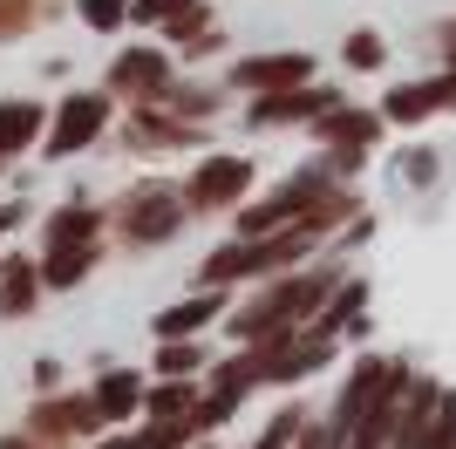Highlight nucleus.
I'll return each mask as SVG.
<instances>
[{"label": "nucleus", "mask_w": 456, "mask_h": 449, "mask_svg": "<svg viewBox=\"0 0 456 449\" xmlns=\"http://www.w3.org/2000/svg\"><path fill=\"white\" fill-rule=\"evenodd\" d=\"M327 273H306V280H286V286H273L252 314H239V334L246 340H273V334H286V327H300L306 314H314V299L327 293Z\"/></svg>", "instance_id": "obj_1"}, {"label": "nucleus", "mask_w": 456, "mask_h": 449, "mask_svg": "<svg viewBox=\"0 0 456 449\" xmlns=\"http://www.w3.org/2000/svg\"><path fill=\"white\" fill-rule=\"evenodd\" d=\"M184 198H191V191H177V184H143L130 205H123V232H130L136 245L171 239L177 218H184Z\"/></svg>", "instance_id": "obj_2"}, {"label": "nucleus", "mask_w": 456, "mask_h": 449, "mask_svg": "<svg viewBox=\"0 0 456 449\" xmlns=\"http://www.w3.org/2000/svg\"><path fill=\"white\" fill-rule=\"evenodd\" d=\"M300 232H306V224H300ZM300 232H280V239H259V245H232V252H218V259L205 265V280L225 286V280H246V273H266V265H286L306 245Z\"/></svg>", "instance_id": "obj_3"}, {"label": "nucleus", "mask_w": 456, "mask_h": 449, "mask_svg": "<svg viewBox=\"0 0 456 449\" xmlns=\"http://www.w3.org/2000/svg\"><path fill=\"white\" fill-rule=\"evenodd\" d=\"M395 374H402V368H388V361H362V368H354V381L341 388V409H334V436H341V443L368 422V409L388 395V381H395Z\"/></svg>", "instance_id": "obj_4"}, {"label": "nucleus", "mask_w": 456, "mask_h": 449, "mask_svg": "<svg viewBox=\"0 0 456 449\" xmlns=\"http://www.w3.org/2000/svg\"><path fill=\"white\" fill-rule=\"evenodd\" d=\"M102 116H110V102H102V95H76V102H61V116H55V136H48V150H55V157L82 150L95 130H102Z\"/></svg>", "instance_id": "obj_5"}, {"label": "nucleus", "mask_w": 456, "mask_h": 449, "mask_svg": "<svg viewBox=\"0 0 456 449\" xmlns=\"http://www.w3.org/2000/svg\"><path fill=\"white\" fill-rule=\"evenodd\" d=\"M246 184H252L246 157H205V164H198V177H191V198H198V205H232Z\"/></svg>", "instance_id": "obj_6"}, {"label": "nucleus", "mask_w": 456, "mask_h": 449, "mask_svg": "<svg viewBox=\"0 0 456 449\" xmlns=\"http://www.w3.org/2000/svg\"><path fill=\"white\" fill-rule=\"evenodd\" d=\"M110 82L123 95H143V102H157L164 95V82H171V69H164V55H151V48H130V55L110 69Z\"/></svg>", "instance_id": "obj_7"}, {"label": "nucleus", "mask_w": 456, "mask_h": 449, "mask_svg": "<svg viewBox=\"0 0 456 449\" xmlns=\"http://www.w3.org/2000/svg\"><path fill=\"white\" fill-rule=\"evenodd\" d=\"M95 422H110L95 395H69V402H41L35 409V429L41 436H69V429H95Z\"/></svg>", "instance_id": "obj_8"}, {"label": "nucleus", "mask_w": 456, "mask_h": 449, "mask_svg": "<svg viewBox=\"0 0 456 449\" xmlns=\"http://www.w3.org/2000/svg\"><path fill=\"white\" fill-rule=\"evenodd\" d=\"M456 102V75H443V82H416V89H395L388 95V116L395 123H422V116H436Z\"/></svg>", "instance_id": "obj_9"}, {"label": "nucleus", "mask_w": 456, "mask_h": 449, "mask_svg": "<svg viewBox=\"0 0 456 449\" xmlns=\"http://www.w3.org/2000/svg\"><path fill=\"white\" fill-rule=\"evenodd\" d=\"M239 89H293V82H306V55H259V61H239V75H232Z\"/></svg>", "instance_id": "obj_10"}, {"label": "nucleus", "mask_w": 456, "mask_h": 449, "mask_svg": "<svg viewBox=\"0 0 456 449\" xmlns=\"http://www.w3.org/2000/svg\"><path fill=\"white\" fill-rule=\"evenodd\" d=\"M327 361V334H314V340H280L266 361H259V374L266 381H286V374H314Z\"/></svg>", "instance_id": "obj_11"}, {"label": "nucleus", "mask_w": 456, "mask_h": 449, "mask_svg": "<svg viewBox=\"0 0 456 449\" xmlns=\"http://www.w3.org/2000/svg\"><path fill=\"white\" fill-rule=\"evenodd\" d=\"M35 136H41V102H0V157H14Z\"/></svg>", "instance_id": "obj_12"}, {"label": "nucleus", "mask_w": 456, "mask_h": 449, "mask_svg": "<svg viewBox=\"0 0 456 449\" xmlns=\"http://www.w3.org/2000/svg\"><path fill=\"white\" fill-rule=\"evenodd\" d=\"M334 95L327 89H273L266 102H259V123H280V116H314V110H327Z\"/></svg>", "instance_id": "obj_13"}, {"label": "nucleus", "mask_w": 456, "mask_h": 449, "mask_svg": "<svg viewBox=\"0 0 456 449\" xmlns=\"http://www.w3.org/2000/svg\"><path fill=\"white\" fill-rule=\"evenodd\" d=\"M82 273H89V239H69L48 252V286H76Z\"/></svg>", "instance_id": "obj_14"}, {"label": "nucleus", "mask_w": 456, "mask_h": 449, "mask_svg": "<svg viewBox=\"0 0 456 449\" xmlns=\"http://www.w3.org/2000/svg\"><path fill=\"white\" fill-rule=\"evenodd\" d=\"M28 299H35V265H0V314H28Z\"/></svg>", "instance_id": "obj_15"}, {"label": "nucleus", "mask_w": 456, "mask_h": 449, "mask_svg": "<svg viewBox=\"0 0 456 449\" xmlns=\"http://www.w3.org/2000/svg\"><path fill=\"white\" fill-rule=\"evenodd\" d=\"M218 306H225V299H184V306H171V314L157 320V334H164V340H177V334H191V327H205V320L218 314Z\"/></svg>", "instance_id": "obj_16"}, {"label": "nucleus", "mask_w": 456, "mask_h": 449, "mask_svg": "<svg viewBox=\"0 0 456 449\" xmlns=\"http://www.w3.org/2000/svg\"><path fill=\"white\" fill-rule=\"evenodd\" d=\"M95 402H102V415H130L136 402H143V388H136L130 374H102V381H95Z\"/></svg>", "instance_id": "obj_17"}, {"label": "nucleus", "mask_w": 456, "mask_h": 449, "mask_svg": "<svg viewBox=\"0 0 456 449\" xmlns=\"http://www.w3.org/2000/svg\"><path fill=\"white\" fill-rule=\"evenodd\" d=\"M327 136H334V143H341L347 157H354V150H362L368 136H375V116H334V123H327Z\"/></svg>", "instance_id": "obj_18"}, {"label": "nucleus", "mask_w": 456, "mask_h": 449, "mask_svg": "<svg viewBox=\"0 0 456 449\" xmlns=\"http://www.w3.org/2000/svg\"><path fill=\"white\" fill-rule=\"evenodd\" d=\"M95 232V211L82 205V211H55V224H48V239L55 245H69V239H89Z\"/></svg>", "instance_id": "obj_19"}, {"label": "nucleus", "mask_w": 456, "mask_h": 449, "mask_svg": "<svg viewBox=\"0 0 456 449\" xmlns=\"http://www.w3.org/2000/svg\"><path fill=\"white\" fill-rule=\"evenodd\" d=\"M198 361H205V355H198L191 340H184V347H177V340H171V347L157 355V368H164V374H171V381H177V374H191V368H198Z\"/></svg>", "instance_id": "obj_20"}, {"label": "nucleus", "mask_w": 456, "mask_h": 449, "mask_svg": "<svg viewBox=\"0 0 456 449\" xmlns=\"http://www.w3.org/2000/svg\"><path fill=\"white\" fill-rule=\"evenodd\" d=\"M123 14H130V0H82V20H89V28H116Z\"/></svg>", "instance_id": "obj_21"}, {"label": "nucleus", "mask_w": 456, "mask_h": 449, "mask_svg": "<svg viewBox=\"0 0 456 449\" xmlns=\"http://www.w3.org/2000/svg\"><path fill=\"white\" fill-rule=\"evenodd\" d=\"M151 409L171 422V415H184V409H191V388H157V395H151Z\"/></svg>", "instance_id": "obj_22"}, {"label": "nucleus", "mask_w": 456, "mask_h": 449, "mask_svg": "<svg viewBox=\"0 0 456 449\" xmlns=\"http://www.w3.org/2000/svg\"><path fill=\"white\" fill-rule=\"evenodd\" d=\"M347 61H354V69H375V61H381V41L375 35H354V41H347Z\"/></svg>", "instance_id": "obj_23"}, {"label": "nucleus", "mask_w": 456, "mask_h": 449, "mask_svg": "<svg viewBox=\"0 0 456 449\" xmlns=\"http://www.w3.org/2000/svg\"><path fill=\"white\" fill-rule=\"evenodd\" d=\"M35 14V7H28V0H0V35H7V28H20V20Z\"/></svg>", "instance_id": "obj_24"}, {"label": "nucleus", "mask_w": 456, "mask_h": 449, "mask_svg": "<svg viewBox=\"0 0 456 449\" xmlns=\"http://www.w3.org/2000/svg\"><path fill=\"white\" fill-rule=\"evenodd\" d=\"M177 7H191V0H136V20H157V14H177Z\"/></svg>", "instance_id": "obj_25"}, {"label": "nucleus", "mask_w": 456, "mask_h": 449, "mask_svg": "<svg viewBox=\"0 0 456 449\" xmlns=\"http://www.w3.org/2000/svg\"><path fill=\"white\" fill-rule=\"evenodd\" d=\"M102 449H143V443H102Z\"/></svg>", "instance_id": "obj_26"}, {"label": "nucleus", "mask_w": 456, "mask_h": 449, "mask_svg": "<svg viewBox=\"0 0 456 449\" xmlns=\"http://www.w3.org/2000/svg\"><path fill=\"white\" fill-rule=\"evenodd\" d=\"M450 61H456V41H450Z\"/></svg>", "instance_id": "obj_27"}]
</instances>
